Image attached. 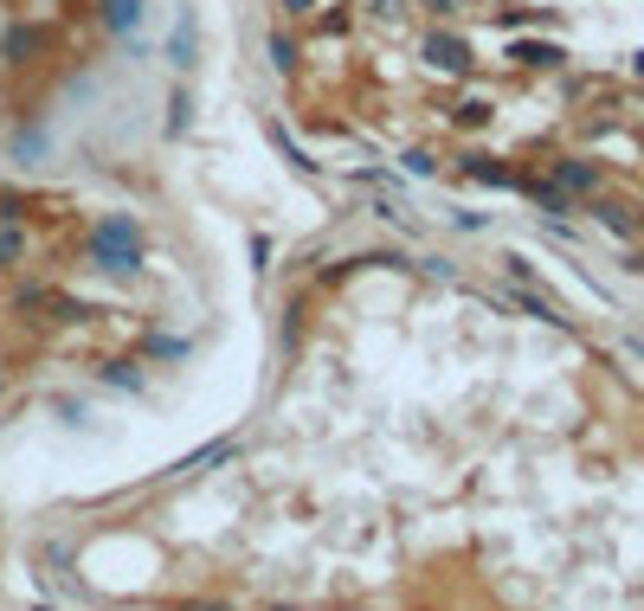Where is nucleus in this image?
<instances>
[{
    "instance_id": "f257e3e1",
    "label": "nucleus",
    "mask_w": 644,
    "mask_h": 611,
    "mask_svg": "<svg viewBox=\"0 0 644 611\" xmlns=\"http://www.w3.org/2000/svg\"><path fill=\"white\" fill-rule=\"evenodd\" d=\"M90 265H97V271H117V277L143 271V232H136L130 212H117V219L97 225V239H90Z\"/></svg>"
},
{
    "instance_id": "f03ea898",
    "label": "nucleus",
    "mask_w": 644,
    "mask_h": 611,
    "mask_svg": "<svg viewBox=\"0 0 644 611\" xmlns=\"http://www.w3.org/2000/svg\"><path fill=\"white\" fill-rule=\"evenodd\" d=\"M46 46H52V33H46L39 20H13V26H0V59H7V65H33Z\"/></svg>"
},
{
    "instance_id": "7ed1b4c3",
    "label": "nucleus",
    "mask_w": 644,
    "mask_h": 611,
    "mask_svg": "<svg viewBox=\"0 0 644 611\" xmlns=\"http://www.w3.org/2000/svg\"><path fill=\"white\" fill-rule=\"evenodd\" d=\"M420 59H432V65H438V71H451V77H464V71L477 65V52H471V46H464L458 33H445V26L420 39Z\"/></svg>"
},
{
    "instance_id": "20e7f679",
    "label": "nucleus",
    "mask_w": 644,
    "mask_h": 611,
    "mask_svg": "<svg viewBox=\"0 0 644 611\" xmlns=\"http://www.w3.org/2000/svg\"><path fill=\"white\" fill-rule=\"evenodd\" d=\"M168 65H174V71H194V65H201V13H194V7H181V13H174V33H168Z\"/></svg>"
},
{
    "instance_id": "39448f33",
    "label": "nucleus",
    "mask_w": 644,
    "mask_h": 611,
    "mask_svg": "<svg viewBox=\"0 0 644 611\" xmlns=\"http://www.w3.org/2000/svg\"><path fill=\"white\" fill-rule=\"evenodd\" d=\"M97 20H104L117 39H130V33L143 26V0H97Z\"/></svg>"
},
{
    "instance_id": "423d86ee",
    "label": "nucleus",
    "mask_w": 644,
    "mask_h": 611,
    "mask_svg": "<svg viewBox=\"0 0 644 611\" xmlns=\"http://www.w3.org/2000/svg\"><path fill=\"white\" fill-rule=\"evenodd\" d=\"M232 451H239V444H232V438H219V444H207V451H194V457H181V464H174V476H201V471H219V464H226Z\"/></svg>"
},
{
    "instance_id": "0eeeda50",
    "label": "nucleus",
    "mask_w": 644,
    "mask_h": 611,
    "mask_svg": "<svg viewBox=\"0 0 644 611\" xmlns=\"http://www.w3.org/2000/svg\"><path fill=\"white\" fill-rule=\"evenodd\" d=\"M509 59H515V65H535V71H555L561 65V46H522V39H515Z\"/></svg>"
},
{
    "instance_id": "6e6552de",
    "label": "nucleus",
    "mask_w": 644,
    "mask_h": 611,
    "mask_svg": "<svg viewBox=\"0 0 644 611\" xmlns=\"http://www.w3.org/2000/svg\"><path fill=\"white\" fill-rule=\"evenodd\" d=\"M20 258H26V239L13 219H0V265H20Z\"/></svg>"
},
{
    "instance_id": "1a4fd4ad",
    "label": "nucleus",
    "mask_w": 644,
    "mask_h": 611,
    "mask_svg": "<svg viewBox=\"0 0 644 611\" xmlns=\"http://www.w3.org/2000/svg\"><path fill=\"white\" fill-rule=\"evenodd\" d=\"M265 46H271V65L278 71H296V39H290V33H271Z\"/></svg>"
},
{
    "instance_id": "9d476101",
    "label": "nucleus",
    "mask_w": 644,
    "mask_h": 611,
    "mask_svg": "<svg viewBox=\"0 0 644 611\" xmlns=\"http://www.w3.org/2000/svg\"><path fill=\"white\" fill-rule=\"evenodd\" d=\"M104 380H117V387H143V374H136V361H104Z\"/></svg>"
},
{
    "instance_id": "9b49d317",
    "label": "nucleus",
    "mask_w": 644,
    "mask_h": 611,
    "mask_svg": "<svg viewBox=\"0 0 644 611\" xmlns=\"http://www.w3.org/2000/svg\"><path fill=\"white\" fill-rule=\"evenodd\" d=\"M168 130H174V136L187 130V90H174V103H168Z\"/></svg>"
},
{
    "instance_id": "f8f14e48",
    "label": "nucleus",
    "mask_w": 644,
    "mask_h": 611,
    "mask_svg": "<svg viewBox=\"0 0 644 611\" xmlns=\"http://www.w3.org/2000/svg\"><path fill=\"white\" fill-rule=\"evenodd\" d=\"M464 168H471V174H484V181H509V174H502V168H497V161H490V155H471Z\"/></svg>"
},
{
    "instance_id": "ddd939ff",
    "label": "nucleus",
    "mask_w": 644,
    "mask_h": 611,
    "mask_svg": "<svg viewBox=\"0 0 644 611\" xmlns=\"http://www.w3.org/2000/svg\"><path fill=\"white\" fill-rule=\"evenodd\" d=\"M406 0H361V13H380V20H400Z\"/></svg>"
},
{
    "instance_id": "4468645a",
    "label": "nucleus",
    "mask_w": 644,
    "mask_h": 611,
    "mask_svg": "<svg viewBox=\"0 0 644 611\" xmlns=\"http://www.w3.org/2000/svg\"><path fill=\"white\" fill-rule=\"evenodd\" d=\"M284 13H290V20H309V13H316V0H284Z\"/></svg>"
},
{
    "instance_id": "2eb2a0df",
    "label": "nucleus",
    "mask_w": 644,
    "mask_h": 611,
    "mask_svg": "<svg viewBox=\"0 0 644 611\" xmlns=\"http://www.w3.org/2000/svg\"><path fill=\"white\" fill-rule=\"evenodd\" d=\"M420 7H426V13H438V20H445V13H458L464 0H420Z\"/></svg>"
},
{
    "instance_id": "dca6fc26",
    "label": "nucleus",
    "mask_w": 644,
    "mask_h": 611,
    "mask_svg": "<svg viewBox=\"0 0 644 611\" xmlns=\"http://www.w3.org/2000/svg\"><path fill=\"white\" fill-rule=\"evenodd\" d=\"M271 611H296V606H271Z\"/></svg>"
},
{
    "instance_id": "f3484780",
    "label": "nucleus",
    "mask_w": 644,
    "mask_h": 611,
    "mask_svg": "<svg viewBox=\"0 0 644 611\" xmlns=\"http://www.w3.org/2000/svg\"><path fill=\"white\" fill-rule=\"evenodd\" d=\"M0 380H7V374H0Z\"/></svg>"
}]
</instances>
